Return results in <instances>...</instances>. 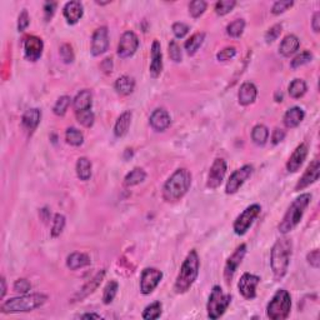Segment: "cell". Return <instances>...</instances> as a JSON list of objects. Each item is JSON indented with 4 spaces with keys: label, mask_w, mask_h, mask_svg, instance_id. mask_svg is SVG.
Masks as SVG:
<instances>
[{
    "label": "cell",
    "mask_w": 320,
    "mask_h": 320,
    "mask_svg": "<svg viewBox=\"0 0 320 320\" xmlns=\"http://www.w3.org/2000/svg\"><path fill=\"white\" fill-rule=\"evenodd\" d=\"M288 90H289V95L293 99H300L302 96L305 95L308 87H306V83L303 79H294L289 84Z\"/></svg>",
    "instance_id": "obj_35"
},
{
    "label": "cell",
    "mask_w": 320,
    "mask_h": 320,
    "mask_svg": "<svg viewBox=\"0 0 320 320\" xmlns=\"http://www.w3.org/2000/svg\"><path fill=\"white\" fill-rule=\"evenodd\" d=\"M65 223H66V219L63 214L54 215L52 230H50V235H52V238H58V236H60V234L63 233L64 228H65Z\"/></svg>",
    "instance_id": "obj_41"
},
{
    "label": "cell",
    "mask_w": 320,
    "mask_h": 320,
    "mask_svg": "<svg viewBox=\"0 0 320 320\" xmlns=\"http://www.w3.org/2000/svg\"><path fill=\"white\" fill-rule=\"evenodd\" d=\"M245 255H246V244H240L238 248L234 250L233 254L228 258L227 263H225V267H224L225 283L227 284L231 283V280H233L236 270H238V268L240 267V264L243 263Z\"/></svg>",
    "instance_id": "obj_10"
},
{
    "label": "cell",
    "mask_w": 320,
    "mask_h": 320,
    "mask_svg": "<svg viewBox=\"0 0 320 320\" xmlns=\"http://www.w3.org/2000/svg\"><path fill=\"white\" fill-rule=\"evenodd\" d=\"M7 294V280H5L4 276H2L0 279V300H3Z\"/></svg>",
    "instance_id": "obj_59"
},
{
    "label": "cell",
    "mask_w": 320,
    "mask_h": 320,
    "mask_svg": "<svg viewBox=\"0 0 320 320\" xmlns=\"http://www.w3.org/2000/svg\"><path fill=\"white\" fill-rule=\"evenodd\" d=\"M91 168H93L91 161L88 159V158L80 157L77 161V166H75V169H77L78 178H79L80 180H83V182L89 180L91 176Z\"/></svg>",
    "instance_id": "obj_32"
},
{
    "label": "cell",
    "mask_w": 320,
    "mask_h": 320,
    "mask_svg": "<svg viewBox=\"0 0 320 320\" xmlns=\"http://www.w3.org/2000/svg\"><path fill=\"white\" fill-rule=\"evenodd\" d=\"M300 42L298 39V37H295L294 34H289L281 40L280 45H279V53L283 56H290L293 54H295L299 50Z\"/></svg>",
    "instance_id": "obj_29"
},
{
    "label": "cell",
    "mask_w": 320,
    "mask_h": 320,
    "mask_svg": "<svg viewBox=\"0 0 320 320\" xmlns=\"http://www.w3.org/2000/svg\"><path fill=\"white\" fill-rule=\"evenodd\" d=\"M75 117H77L78 122H79L83 126H85V128H91V126L94 125V122H95V115L91 112V109L75 113Z\"/></svg>",
    "instance_id": "obj_43"
},
{
    "label": "cell",
    "mask_w": 320,
    "mask_h": 320,
    "mask_svg": "<svg viewBox=\"0 0 320 320\" xmlns=\"http://www.w3.org/2000/svg\"><path fill=\"white\" fill-rule=\"evenodd\" d=\"M150 55H152V61H150L149 73L150 77L157 79L160 77L163 72V53H161L160 43L158 40H154L150 49Z\"/></svg>",
    "instance_id": "obj_20"
},
{
    "label": "cell",
    "mask_w": 320,
    "mask_h": 320,
    "mask_svg": "<svg viewBox=\"0 0 320 320\" xmlns=\"http://www.w3.org/2000/svg\"><path fill=\"white\" fill-rule=\"evenodd\" d=\"M306 262L310 267H313L314 269H319L320 267V250L319 249H314L311 252L308 253L306 255Z\"/></svg>",
    "instance_id": "obj_53"
},
{
    "label": "cell",
    "mask_w": 320,
    "mask_h": 320,
    "mask_svg": "<svg viewBox=\"0 0 320 320\" xmlns=\"http://www.w3.org/2000/svg\"><path fill=\"white\" fill-rule=\"evenodd\" d=\"M204 40H205V33H195L193 34L189 39L185 42L184 48L187 50V53L189 54L190 56L195 55L196 52L200 49V47L203 45Z\"/></svg>",
    "instance_id": "obj_31"
},
{
    "label": "cell",
    "mask_w": 320,
    "mask_h": 320,
    "mask_svg": "<svg viewBox=\"0 0 320 320\" xmlns=\"http://www.w3.org/2000/svg\"><path fill=\"white\" fill-rule=\"evenodd\" d=\"M206 7H208V4H206V2H204V0H194V2H192L189 4L190 15L195 19L200 18L201 15L205 13Z\"/></svg>",
    "instance_id": "obj_45"
},
{
    "label": "cell",
    "mask_w": 320,
    "mask_h": 320,
    "mask_svg": "<svg viewBox=\"0 0 320 320\" xmlns=\"http://www.w3.org/2000/svg\"><path fill=\"white\" fill-rule=\"evenodd\" d=\"M163 279V273L155 268H145L140 276V292L141 294L149 295L155 290Z\"/></svg>",
    "instance_id": "obj_12"
},
{
    "label": "cell",
    "mask_w": 320,
    "mask_h": 320,
    "mask_svg": "<svg viewBox=\"0 0 320 320\" xmlns=\"http://www.w3.org/2000/svg\"><path fill=\"white\" fill-rule=\"evenodd\" d=\"M308 152L309 148L305 143H302V144L298 145L287 161V170L289 173H297L302 168L304 161H305L306 157H308Z\"/></svg>",
    "instance_id": "obj_19"
},
{
    "label": "cell",
    "mask_w": 320,
    "mask_h": 320,
    "mask_svg": "<svg viewBox=\"0 0 320 320\" xmlns=\"http://www.w3.org/2000/svg\"><path fill=\"white\" fill-rule=\"evenodd\" d=\"M260 211H262V206L259 204H252L249 205L245 210L241 214H239L236 217V219L234 220L233 224V230L236 235H244L246 234V231L250 229V227L253 225V223L255 222L258 217H259Z\"/></svg>",
    "instance_id": "obj_8"
},
{
    "label": "cell",
    "mask_w": 320,
    "mask_h": 320,
    "mask_svg": "<svg viewBox=\"0 0 320 320\" xmlns=\"http://www.w3.org/2000/svg\"><path fill=\"white\" fill-rule=\"evenodd\" d=\"M109 48V30L106 26H100L94 31L91 37L90 53L93 56H99L104 54Z\"/></svg>",
    "instance_id": "obj_15"
},
{
    "label": "cell",
    "mask_w": 320,
    "mask_h": 320,
    "mask_svg": "<svg viewBox=\"0 0 320 320\" xmlns=\"http://www.w3.org/2000/svg\"><path fill=\"white\" fill-rule=\"evenodd\" d=\"M149 124L155 131H164L171 124V118L168 110L164 108H158L152 113L149 118Z\"/></svg>",
    "instance_id": "obj_21"
},
{
    "label": "cell",
    "mask_w": 320,
    "mask_h": 320,
    "mask_svg": "<svg viewBox=\"0 0 320 320\" xmlns=\"http://www.w3.org/2000/svg\"><path fill=\"white\" fill-rule=\"evenodd\" d=\"M161 314H163V304L160 302H154L144 309L141 316L145 320H155L160 318Z\"/></svg>",
    "instance_id": "obj_36"
},
{
    "label": "cell",
    "mask_w": 320,
    "mask_h": 320,
    "mask_svg": "<svg viewBox=\"0 0 320 320\" xmlns=\"http://www.w3.org/2000/svg\"><path fill=\"white\" fill-rule=\"evenodd\" d=\"M258 89L253 83L245 82L240 85V89L238 91L239 104L243 106H248L257 100Z\"/></svg>",
    "instance_id": "obj_23"
},
{
    "label": "cell",
    "mask_w": 320,
    "mask_h": 320,
    "mask_svg": "<svg viewBox=\"0 0 320 320\" xmlns=\"http://www.w3.org/2000/svg\"><path fill=\"white\" fill-rule=\"evenodd\" d=\"M293 5H294V2H292V0H279V2H275L273 4V7H271V13H273L274 15H280L287 12L288 9H290Z\"/></svg>",
    "instance_id": "obj_47"
},
{
    "label": "cell",
    "mask_w": 320,
    "mask_h": 320,
    "mask_svg": "<svg viewBox=\"0 0 320 320\" xmlns=\"http://www.w3.org/2000/svg\"><path fill=\"white\" fill-rule=\"evenodd\" d=\"M192 173L188 169H176L163 187V199L166 203L179 201L192 187Z\"/></svg>",
    "instance_id": "obj_1"
},
{
    "label": "cell",
    "mask_w": 320,
    "mask_h": 320,
    "mask_svg": "<svg viewBox=\"0 0 320 320\" xmlns=\"http://www.w3.org/2000/svg\"><path fill=\"white\" fill-rule=\"evenodd\" d=\"M105 274H106L105 269H101L100 271H98V273H96L89 281H87V283L80 288L79 292L73 297V302H82V300H84L85 298L89 297L90 294H93V293L98 289L99 285L101 284V281L104 280Z\"/></svg>",
    "instance_id": "obj_18"
},
{
    "label": "cell",
    "mask_w": 320,
    "mask_h": 320,
    "mask_svg": "<svg viewBox=\"0 0 320 320\" xmlns=\"http://www.w3.org/2000/svg\"><path fill=\"white\" fill-rule=\"evenodd\" d=\"M311 200V195L309 193L305 194H300L298 198H295L293 200V203L290 204V206L288 208L287 213L284 214L283 219L279 223L278 229L281 234H288L292 230H294L297 228V225L299 224L300 220H302L304 213H305L306 208L309 206Z\"/></svg>",
    "instance_id": "obj_5"
},
{
    "label": "cell",
    "mask_w": 320,
    "mask_h": 320,
    "mask_svg": "<svg viewBox=\"0 0 320 320\" xmlns=\"http://www.w3.org/2000/svg\"><path fill=\"white\" fill-rule=\"evenodd\" d=\"M91 105H93V95H91V91L88 89L80 90L73 99V108L75 113L90 110Z\"/></svg>",
    "instance_id": "obj_24"
},
{
    "label": "cell",
    "mask_w": 320,
    "mask_h": 320,
    "mask_svg": "<svg viewBox=\"0 0 320 320\" xmlns=\"http://www.w3.org/2000/svg\"><path fill=\"white\" fill-rule=\"evenodd\" d=\"M40 218H42L43 222H47V220L49 219V210H47V209H42V210H40Z\"/></svg>",
    "instance_id": "obj_61"
},
{
    "label": "cell",
    "mask_w": 320,
    "mask_h": 320,
    "mask_svg": "<svg viewBox=\"0 0 320 320\" xmlns=\"http://www.w3.org/2000/svg\"><path fill=\"white\" fill-rule=\"evenodd\" d=\"M13 288H14V292L20 293V294H28L31 289V284L28 279L21 278V279H18V280H15Z\"/></svg>",
    "instance_id": "obj_50"
},
{
    "label": "cell",
    "mask_w": 320,
    "mask_h": 320,
    "mask_svg": "<svg viewBox=\"0 0 320 320\" xmlns=\"http://www.w3.org/2000/svg\"><path fill=\"white\" fill-rule=\"evenodd\" d=\"M40 119H42V112L37 108H33V109H28L24 113L23 118H21V124L29 133H33L39 125Z\"/></svg>",
    "instance_id": "obj_26"
},
{
    "label": "cell",
    "mask_w": 320,
    "mask_h": 320,
    "mask_svg": "<svg viewBox=\"0 0 320 320\" xmlns=\"http://www.w3.org/2000/svg\"><path fill=\"white\" fill-rule=\"evenodd\" d=\"M281 29H283V25H281V24H275V25H273L271 28H269V30L265 33V37H264L265 42H267L268 44L275 42V40L279 38V35H280Z\"/></svg>",
    "instance_id": "obj_49"
},
{
    "label": "cell",
    "mask_w": 320,
    "mask_h": 320,
    "mask_svg": "<svg viewBox=\"0 0 320 320\" xmlns=\"http://www.w3.org/2000/svg\"><path fill=\"white\" fill-rule=\"evenodd\" d=\"M235 0H220L215 4V13L220 17H224V15L229 14L231 10L235 8Z\"/></svg>",
    "instance_id": "obj_42"
},
{
    "label": "cell",
    "mask_w": 320,
    "mask_h": 320,
    "mask_svg": "<svg viewBox=\"0 0 320 320\" xmlns=\"http://www.w3.org/2000/svg\"><path fill=\"white\" fill-rule=\"evenodd\" d=\"M168 53H169V58L174 61V63H180L183 59V53L182 49H180L179 44L175 42V40H170L168 45Z\"/></svg>",
    "instance_id": "obj_46"
},
{
    "label": "cell",
    "mask_w": 320,
    "mask_h": 320,
    "mask_svg": "<svg viewBox=\"0 0 320 320\" xmlns=\"http://www.w3.org/2000/svg\"><path fill=\"white\" fill-rule=\"evenodd\" d=\"M145 178H147V173L144 169L134 168L125 175L124 185L125 187H134V185H138L144 182Z\"/></svg>",
    "instance_id": "obj_34"
},
{
    "label": "cell",
    "mask_w": 320,
    "mask_h": 320,
    "mask_svg": "<svg viewBox=\"0 0 320 320\" xmlns=\"http://www.w3.org/2000/svg\"><path fill=\"white\" fill-rule=\"evenodd\" d=\"M311 28L315 33H319L320 31V13L315 12L313 15V20H311Z\"/></svg>",
    "instance_id": "obj_58"
},
{
    "label": "cell",
    "mask_w": 320,
    "mask_h": 320,
    "mask_svg": "<svg viewBox=\"0 0 320 320\" xmlns=\"http://www.w3.org/2000/svg\"><path fill=\"white\" fill-rule=\"evenodd\" d=\"M43 50H44V43L40 38L29 35L24 39V56L26 60L35 63L42 58Z\"/></svg>",
    "instance_id": "obj_16"
},
{
    "label": "cell",
    "mask_w": 320,
    "mask_h": 320,
    "mask_svg": "<svg viewBox=\"0 0 320 320\" xmlns=\"http://www.w3.org/2000/svg\"><path fill=\"white\" fill-rule=\"evenodd\" d=\"M58 4L55 2H47L44 3V19L45 21H50L55 14V10Z\"/></svg>",
    "instance_id": "obj_55"
},
{
    "label": "cell",
    "mask_w": 320,
    "mask_h": 320,
    "mask_svg": "<svg viewBox=\"0 0 320 320\" xmlns=\"http://www.w3.org/2000/svg\"><path fill=\"white\" fill-rule=\"evenodd\" d=\"M225 174H227V161L223 158H217L211 164L210 170H209L208 179H206V187L211 190L218 189L222 185L223 180L225 178Z\"/></svg>",
    "instance_id": "obj_13"
},
{
    "label": "cell",
    "mask_w": 320,
    "mask_h": 320,
    "mask_svg": "<svg viewBox=\"0 0 320 320\" xmlns=\"http://www.w3.org/2000/svg\"><path fill=\"white\" fill-rule=\"evenodd\" d=\"M131 119H133V113H131V110H126V112L122 113V114L119 115V118H118L114 125V135L117 136V138H123V136L128 133L131 124Z\"/></svg>",
    "instance_id": "obj_27"
},
{
    "label": "cell",
    "mask_w": 320,
    "mask_h": 320,
    "mask_svg": "<svg viewBox=\"0 0 320 320\" xmlns=\"http://www.w3.org/2000/svg\"><path fill=\"white\" fill-rule=\"evenodd\" d=\"M118 290H119V284H118V281L110 280L109 283L106 284V287L104 288L103 292V303L105 304V305L113 303V300L117 297Z\"/></svg>",
    "instance_id": "obj_40"
},
{
    "label": "cell",
    "mask_w": 320,
    "mask_h": 320,
    "mask_svg": "<svg viewBox=\"0 0 320 320\" xmlns=\"http://www.w3.org/2000/svg\"><path fill=\"white\" fill-rule=\"evenodd\" d=\"M139 48V38L134 31H125L120 37L119 44H118V56L122 59L131 58L136 53Z\"/></svg>",
    "instance_id": "obj_11"
},
{
    "label": "cell",
    "mask_w": 320,
    "mask_h": 320,
    "mask_svg": "<svg viewBox=\"0 0 320 320\" xmlns=\"http://www.w3.org/2000/svg\"><path fill=\"white\" fill-rule=\"evenodd\" d=\"M320 175V161L318 158H315L310 164L308 165L306 170L304 171V174L300 176V179L298 180L297 185H295V192H299V190L305 189V188L310 187L311 184L319 180Z\"/></svg>",
    "instance_id": "obj_17"
},
{
    "label": "cell",
    "mask_w": 320,
    "mask_h": 320,
    "mask_svg": "<svg viewBox=\"0 0 320 320\" xmlns=\"http://www.w3.org/2000/svg\"><path fill=\"white\" fill-rule=\"evenodd\" d=\"M235 55H236L235 48L227 47L217 54V59L219 61H228V60H230V59H233Z\"/></svg>",
    "instance_id": "obj_52"
},
{
    "label": "cell",
    "mask_w": 320,
    "mask_h": 320,
    "mask_svg": "<svg viewBox=\"0 0 320 320\" xmlns=\"http://www.w3.org/2000/svg\"><path fill=\"white\" fill-rule=\"evenodd\" d=\"M63 14L66 23L70 24V25H75L83 18V15H84V7L78 0H73V2L66 3L64 5Z\"/></svg>",
    "instance_id": "obj_22"
},
{
    "label": "cell",
    "mask_w": 320,
    "mask_h": 320,
    "mask_svg": "<svg viewBox=\"0 0 320 320\" xmlns=\"http://www.w3.org/2000/svg\"><path fill=\"white\" fill-rule=\"evenodd\" d=\"M90 257L88 254H85V253L75 252L72 253L66 258V267L70 269V270H78V269L85 268L88 265H90Z\"/></svg>",
    "instance_id": "obj_28"
},
{
    "label": "cell",
    "mask_w": 320,
    "mask_h": 320,
    "mask_svg": "<svg viewBox=\"0 0 320 320\" xmlns=\"http://www.w3.org/2000/svg\"><path fill=\"white\" fill-rule=\"evenodd\" d=\"M285 136H287V131H285L284 129L275 128L273 130V133H271V143H273L274 145L280 144V143L285 139Z\"/></svg>",
    "instance_id": "obj_56"
},
{
    "label": "cell",
    "mask_w": 320,
    "mask_h": 320,
    "mask_svg": "<svg viewBox=\"0 0 320 320\" xmlns=\"http://www.w3.org/2000/svg\"><path fill=\"white\" fill-rule=\"evenodd\" d=\"M260 283L258 275L250 273H244L238 281V290L241 297L246 300H253L257 297V287Z\"/></svg>",
    "instance_id": "obj_14"
},
{
    "label": "cell",
    "mask_w": 320,
    "mask_h": 320,
    "mask_svg": "<svg viewBox=\"0 0 320 320\" xmlns=\"http://www.w3.org/2000/svg\"><path fill=\"white\" fill-rule=\"evenodd\" d=\"M80 319H101V316L99 314L95 313H87V314H83V315L79 316Z\"/></svg>",
    "instance_id": "obj_60"
},
{
    "label": "cell",
    "mask_w": 320,
    "mask_h": 320,
    "mask_svg": "<svg viewBox=\"0 0 320 320\" xmlns=\"http://www.w3.org/2000/svg\"><path fill=\"white\" fill-rule=\"evenodd\" d=\"M114 88L120 95H130L135 89V80L133 77H129V75H122L115 80Z\"/></svg>",
    "instance_id": "obj_30"
},
{
    "label": "cell",
    "mask_w": 320,
    "mask_h": 320,
    "mask_svg": "<svg viewBox=\"0 0 320 320\" xmlns=\"http://www.w3.org/2000/svg\"><path fill=\"white\" fill-rule=\"evenodd\" d=\"M253 171H254V168H253V165H249V164L236 169L231 174L230 178L228 179L227 185H225V193L229 195L238 193V190L243 187L244 183L253 175Z\"/></svg>",
    "instance_id": "obj_9"
},
{
    "label": "cell",
    "mask_w": 320,
    "mask_h": 320,
    "mask_svg": "<svg viewBox=\"0 0 320 320\" xmlns=\"http://www.w3.org/2000/svg\"><path fill=\"white\" fill-rule=\"evenodd\" d=\"M171 30H173V34L175 35V38H178V39H183V38L189 33V26H188L185 23L178 21V23L173 24Z\"/></svg>",
    "instance_id": "obj_51"
},
{
    "label": "cell",
    "mask_w": 320,
    "mask_h": 320,
    "mask_svg": "<svg viewBox=\"0 0 320 320\" xmlns=\"http://www.w3.org/2000/svg\"><path fill=\"white\" fill-rule=\"evenodd\" d=\"M311 60H313V54L309 52V50H305V52L298 54V55L293 59L292 63H290V66H292L293 69H297L305 65V64L310 63Z\"/></svg>",
    "instance_id": "obj_44"
},
{
    "label": "cell",
    "mask_w": 320,
    "mask_h": 320,
    "mask_svg": "<svg viewBox=\"0 0 320 320\" xmlns=\"http://www.w3.org/2000/svg\"><path fill=\"white\" fill-rule=\"evenodd\" d=\"M200 270V260L196 250H190L180 267L179 274L174 283V290L176 294H185L194 285Z\"/></svg>",
    "instance_id": "obj_2"
},
{
    "label": "cell",
    "mask_w": 320,
    "mask_h": 320,
    "mask_svg": "<svg viewBox=\"0 0 320 320\" xmlns=\"http://www.w3.org/2000/svg\"><path fill=\"white\" fill-rule=\"evenodd\" d=\"M304 117H305V113L302 108L293 106L289 110H287V113L284 114L283 123L288 129L297 128L304 120Z\"/></svg>",
    "instance_id": "obj_25"
},
{
    "label": "cell",
    "mask_w": 320,
    "mask_h": 320,
    "mask_svg": "<svg viewBox=\"0 0 320 320\" xmlns=\"http://www.w3.org/2000/svg\"><path fill=\"white\" fill-rule=\"evenodd\" d=\"M231 295L225 294L219 285H215L211 289L210 295H209L208 303H206V311H208V318L217 320L220 316L224 315L225 311L228 310L231 304Z\"/></svg>",
    "instance_id": "obj_7"
},
{
    "label": "cell",
    "mask_w": 320,
    "mask_h": 320,
    "mask_svg": "<svg viewBox=\"0 0 320 320\" xmlns=\"http://www.w3.org/2000/svg\"><path fill=\"white\" fill-rule=\"evenodd\" d=\"M292 254L293 243L290 239L281 238L275 241L270 252V267L275 280H281L287 275Z\"/></svg>",
    "instance_id": "obj_3"
},
{
    "label": "cell",
    "mask_w": 320,
    "mask_h": 320,
    "mask_svg": "<svg viewBox=\"0 0 320 320\" xmlns=\"http://www.w3.org/2000/svg\"><path fill=\"white\" fill-rule=\"evenodd\" d=\"M100 69L105 74H110L113 72V59L112 58H105L100 64Z\"/></svg>",
    "instance_id": "obj_57"
},
{
    "label": "cell",
    "mask_w": 320,
    "mask_h": 320,
    "mask_svg": "<svg viewBox=\"0 0 320 320\" xmlns=\"http://www.w3.org/2000/svg\"><path fill=\"white\" fill-rule=\"evenodd\" d=\"M292 310V298L288 290L279 289L267 305V316L270 320H284Z\"/></svg>",
    "instance_id": "obj_6"
},
{
    "label": "cell",
    "mask_w": 320,
    "mask_h": 320,
    "mask_svg": "<svg viewBox=\"0 0 320 320\" xmlns=\"http://www.w3.org/2000/svg\"><path fill=\"white\" fill-rule=\"evenodd\" d=\"M59 54H60V58L63 60V63L65 64H72L74 61L75 55L74 52H73V48L72 45L69 44H63L59 49Z\"/></svg>",
    "instance_id": "obj_48"
},
{
    "label": "cell",
    "mask_w": 320,
    "mask_h": 320,
    "mask_svg": "<svg viewBox=\"0 0 320 320\" xmlns=\"http://www.w3.org/2000/svg\"><path fill=\"white\" fill-rule=\"evenodd\" d=\"M48 297L42 293H33V294H23L20 297L12 298L5 300L0 305V311L4 314L28 313L40 308L47 303Z\"/></svg>",
    "instance_id": "obj_4"
},
{
    "label": "cell",
    "mask_w": 320,
    "mask_h": 320,
    "mask_svg": "<svg viewBox=\"0 0 320 320\" xmlns=\"http://www.w3.org/2000/svg\"><path fill=\"white\" fill-rule=\"evenodd\" d=\"M269 139V129L264 124H258L252 130V140L254 144L263 147Z\"/></svg>",
    "instance_id": "obj_33"
},
{
    "label": "cell",
    "mask_w": 320,
    "mask_h": 320,
    "mask_svg": "<svg viewBox=\"0 0 320 320\" xmlns=\"http://www.w3.org/2000/svg\"><path fill=\"white\" fill-rule=\"evenodd\" d=\"M65 140L68 144L73 145V147H80L84 143V135H83V133L79 129L72 126V128L66 129Z\"/></svg>",
    "instance_id": "obj_37"
},
{
    "label": "cell",
    "mask_w": 320,
    "mask_h": 320,
    "mask_svg": "<svg viewBox=\"0 0 320 320\" xmlns=\"http://www.w3.org/2000/svg\"><path fill=\"white\" fill-rule=\"evenodd\" d=\"M245 30V20L244 19H236L231 21L227 26V34L230 38H240Z\"/></svg>",
    "instance_id": "obj_38"
},
{
    "label": "cell",
    "mask_w": 320,
    "mask_h": 320,
    "mask_svg": "<svg viewBox=\"0 0 320 320\" xmlns=\"http://www.w3.org/2000/svg\"><path fill=\"white\" fill-rule=\"evenodd\" d=\"M73 103L72 98L69 95H63L56 100V103L53 106V113L58 117H64L68 112V108Z\"/></svg>",
    "instance_id": "obj_39"
},
{
    "label": "cell",
    "mask_w": 320,
    "mask_h": 320,
    "mask_svg": "<svg viewBox=\"0 0 320 320\" xmlns=\"http://www.w3.org/2000/svg\"><path fill=\"white\" fill-rule=\"evenodd\" d=\"M30 24V17L25 9L19 14L18 17V31H24Z\"/></svg>",
    "instance_id": "obj_54"
}]
</instances>
